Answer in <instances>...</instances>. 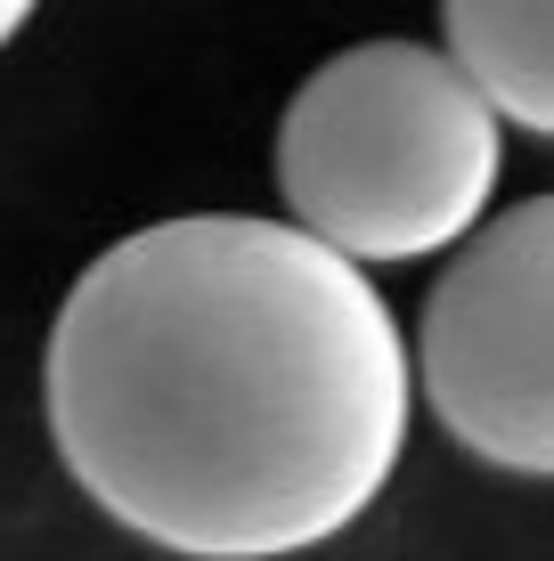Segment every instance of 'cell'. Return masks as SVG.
I'll list each match as a JSON object with an SVG mask.
<instances>
[{
  "label": "cell",
  "mask_w": 554,
  "mask_h": 561,
  "mask_svg": "<svg viewBox=\"0 0 554 561\" xmlns=\"http://www.w3.org/2000/svg\"><path fill=\"white\" fill-rule=\"evenodd\" d=\"M408 382L456 448L498 472H554V204L530 196L456 244L425 301Z\"/></svg>",
  "instance_id": "obj_3"
},
{
  "label": "cell",
  "mask_w": 554,
  "mask_h": 561,
  "mask_svg": "<svg viewBox=\"0 0 554 561\" xmlns=\"http://www.w3.org/2000/svg\"><path fill=\"white\" fill-rule=\"evenodd\" d=\"M42 408L82 496L131 537L285 561L392 489L416 382L368 268L294 220L188 211L74 277Z\"/></svg>",
  "instance_id": "obj_1"
},
{
  "label": "cell",
  "mask_w": 554,
  "mask_h": 561,
  "mask_svg": "<svg viewBox=\"0 0 554 561\" xmlns=\"http://www.w3.org/2000/svg\"><path fill=\"white\" fill-rule=\"evenodd\" d=\"M449 73L513 130H554V0H441Z\"/></svg>",
  "instance_id": "obj_4"
},
{
  "label": "cell",
  "mask_w": 554,
  "mask_h": 561,
  "mask_svg": "<svg viewBox=\"0 0 554 561\" xmlns=\"http://www.w3.org/2000/svg\"><path fill=\"white\" fill-rule=\"evenodd\" d=\"M506 163V123L425 42H359L294 90L278 187L335 261H432L482 228Z\"/></svg>",
  "instance_id": "obj_2"
},
{
  "label": "cell",
  "mask_w": 554,
  "mask_h": 561,
  "mask_svg": "<svg viewBox=\"0 0 554 561\" xmlns=\"http://www.w3.org/2000/svg\"><path fill=\"white\" fill-rule=\"evenodd\" d=\"M25 16H33V0H0V49H9L16 33H25Z\"/></svg>",
  "instance_id": "obj_5"
}]
</instances>
